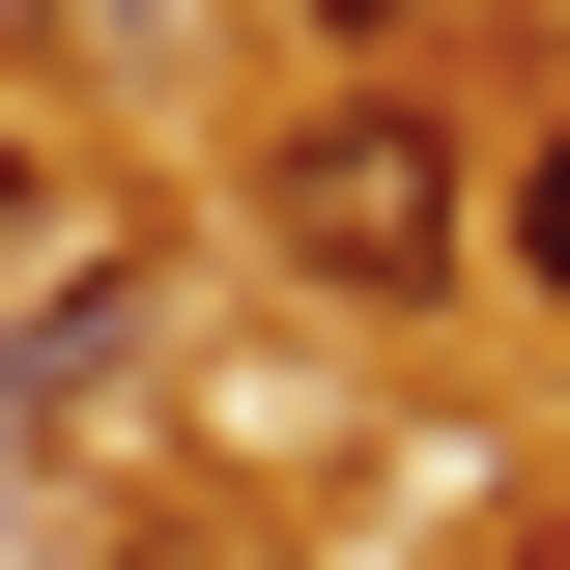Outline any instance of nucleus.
<instances>
[{"mask_svg":"<svg viewBox=\"0 0 570 570\" xmlns=\"http://www.w3.org/2000/svg\"><path fill=\"white\" fill-rule=\"evenodd\" d=\"M285 29H343V58H400V29H428V0H285Z\"/></svg>","mask_w":570,"mask_h":570,"instance_id":"obj_4","label":"nucleus"},{"mask_svg":"<svg viewBox=\"0 0 570 570\" xmlns=\"http://www.w3.org/2000/svg\"><path fill=\"white\" fill-rule=\"evenodd\" d=\"M257 228H285V285L428 314V285H456V115H428V86H314L285 171H257Z\"/></svg>","mask_w":570,"mask_h":570,"instance_id":"obj_1","label":"nucleus"},{"mask_svg":"<svg viewBox=\"0 0 570 570\" xmlns=\"http://www.w3.org/2000/svg\"><path fill=\"white\" fill-rule=\"evenodd\" d=\"M86 29H115V58H200V0H86Z\"/></svg>","mask_w":570,"mask_h":570,"instance_id":"obj_3","label":"nucleus"},{"mask_svg":"<svg viewBox=\"0 0 570 570\" xmlns=\"http://www.w3.org/2000/svg\"><path fill=\"white\" fill-rule=\"evenodd\" d=\"M513 285L570 314V115H542V171H513Z\"/></svg>","mask_w":570,"mask_h":570,"instance_id":"obj_2","label":"nucleus"},{"mask_svg":"<svg viewBox=\"0 0 570 570\" xmlns=\"http://www.w3.org/2000/svg\"><path fill=\"white\" fill-rule=\"evenodd\" d=\"M0 257H29V171H0Z\"/></svg>","mask_w":570,"mask_h":570,"instance_id":"obj_5","label":"nucleus"}]
</instances>
